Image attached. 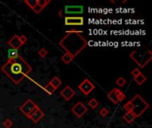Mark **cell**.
<instances>
[{
  "mask_svg": "<svg viewBox=\"0 0 152 128\" xmlns=\"http://www.w3.org/2000/svg\"><path fill=\"white\" fill-rule=\"evenodd\" d=\"M38 108L37 104L35 103L33 101L31 100H27L24 103L22 104V105L20 107V111L29 118V117L30 116V114Z\"/></svg>",
  "mask_w": 152,
  "mask_h": 128,
  "instance_id": "5",
  "label": "cell"
},
{
  "mask_svg": "<svg viewBox=\"0 0 152 128\" xmlns=\"http://www.w3.org/2000/svg\"><path fill=\"white\" fill-rule=\"evenodd\" d=\"M107 97H108V99H109L110 101H111L114 104H118V103H119L118 99V97H116V94H115L114 89H112L110 92H108Z\"/></svg>",
  "mask_w": 152,
  "mask_h": 128,
  "instance_id": "16",
  "label": "cell"
},
{
  "mask_svg": "<svg viewBox=\"0 0 152 128\" xmlns=\"http://www.w3.org/2000/svg\"><path fill=\"white\" fill-rule=\"evenodd\" d=\"M116 84L118 85V86L122 87V86H124L126 84V80H125V77H119L118 79L116 80Z\"/></svg>",
  "mask_w": 152,
  "mask_h": 128,
  "instance_id": "23",
  "label": "cell"
},
{
  "mask_svg": "<svg viewBox=\"0 0 152 128\" xmlns=\"http://www.w3.org/2000/svg\"><path fill=\"white\" fill-rule=\"evenodd\" d=\"M13 125H14V123H13V121H12L10 118H6V119H5V121L3 122V125H4L5 128H11L12 126H13Z\"/></svg>",
  "mask_w": 152,
  "mask_h": 128,
  "instance_id": "24",
  "label": "cell"
},
{
  "mask_svg": "<svg viewBox=\"0 0 152 128\" xmlns=\"http://www.w3.org/2000/svg\"><path fill=\"white\" fill-rule=\"evenodd\" d=\"M58 15H59V17H62V11H60L59 13H58Z\"/></svg>",
  "mask_w": 152,
  "mask_h": 128,
  "instance_id": "31",
  "label": "cell"
},
{
  "mask_svg": "<svg viewBox=\"0 0 152 128\" xmlns=\"http://www.w3.org/2000/svg\"><path fill=\"white\" fill-rule=\"evenodd\" d=\"M1 71L17 85L32 71V67L22 57L19 56L16 59L7 61L1 67Z\"/></svg>",
  "mask_w": 152,
  "mask_h": 128,
  "instance_id": "1",
  "label": "cell"
},
{
  "mask_svg": "<svg viewBox=\"0 0 152 128\" xmlns=\"http://www.w3.org/2000/svg\"><path fill=\"white\" fill-rule=\"evenodd\" d=\"M7 54H8V61L10 60H14L16 59L17 57H19V52L17 49H14V48H10L7 51Z\"/></svg>",
  "mask_w": 152,
  "mask_h": 128,
  "instance_id": "13",
  "label": "cell"
},
{
  "mask_svg": "<svg viewBox=\"0 0 152 128\" xmlns=\"http://www.w3.org/2000/svg\"><path fill=\"white\" fill-rule=\"evenodd\" d=\"M44 89L46 91V92H47V94H50V95H52L53 94V92H55V88L50 84V83H47V84H46V86L44 87Z\"/></svg>",
  "mask_w": 152,
  "mask_h": 128,
  "instance_id": "21",
  "label": "cell"
},
{
  "mask_svg": "<svg viewBox=\"0 0 152 128\" xmlns=\"http://www.w3.org/2000/svg\"><path fill=\"white\" fill-rule=\"evenodd\" d=\"M85 20L82 16H66L64 19L65 25L68 26H82Z\"/></svg>",
  "mask_w": 152,
  "mask_h": 128,
  "instance_id": "6",
  "label": "cell"
},
{
  "mask_svg": "<svg viewBox=\"0 0 152 128\" xmlns=\"http://www.w3.org/2000/svg\"><path fill=\"white\" fill-rule=\"evenodd\" d=\"M114 91H115V94H116V97H118L119 102L125 100V94L123 92V91H121L120 89H118V88H114Z\"/></svg>",
  "mask_w": 152,
  "mask_h": 128,
  "instance_id": "18",
  "label": "cell"
},
{
  "mask_svg": "<svg viewBox=\"0 0 152 128\" xmlns=\"http://www.w3.org/2000/svg\"><path fill=\"white\" fill-rule=\"evenodd\" d=\"M108 114H109V110L107 108H102L100 110V115H101V117H102V118L107 117Z\"/></svg>",
  "mask_w": 152,
  "mask_h": 128,
  "instance_id": "27",
  "label": "cell"
},
{
  "mask_svg": "<svg viewBox=\"0 0 152 128\" xmlns=\"http://www.w3.org/2000/svg\"><path fill=\"white\" fill-rule=\"evenodd\" d=\"M134 81H135V83L138 85V86H142L144 82H146V80H147V77L141 72L138 76H136L134 78Z\"/></svg>",
  "mask_w": 152,
  "mask_h": 128,
  "instance_id": "14",
  "label": "cell"
},
{
  "mask_svg": "<svg viewBox=\"0 0 152 128\" xmlns=\"http://www.w3.org/2000/svg\"><path fill=\"white\" fill-rule=\"evenodd\" d=\"M32 10L34 11V13H36V14H40L41 12L43 11V8H42V7H41V6L38 5V4L36 6H35V7L32 9Z\"/></svg>",
  "mask_w": 152,
  "mask_h": 128,
  "instance_id": "28",
  "label": "cell"
},
{
  "mask_svg": "<svg viewBox=\"0 0 152 128\" xmlns=\"http://www.w3.org/2000/svg\"><path fill=\"white\" fill-rule=\"evenodd\" d=\"M87 108L86 107V105L81 101L77 102L75 105L71 108V112L76 116L77 118H81L87 112Z\"/></svg>",
  "mask_w": 152,
  "mask_h": 128,
  "instance_id": "7",
  "label": "cell"
},
{
  "mask_svg": "<svg viewBox=\"0 0 152 128\" xmlns=\"http://www.w3.org/2000/svg\"><path fill=\"white\" fill-rule=\"evenodd\" d=\"M65 14L67 16H71L73 14H82L84 12L83 5H66L64 8Z\"/></svg>",
  "mask_w": 152,
  "mask_h": 128,
  "instance_id": "9",
  "label": "cell"
},
{
  "mask_svg": "<svg viewBox=\"0 0 152 128\" xmlns=\"http://www.w3.org/2000/svg\"><path fill=\"white\" fill-rule=\"evenodd\" d=\"M44 117H45L44 112L38 107L36 110H35L30 114V116L29 117V118L31 119V121H33V123L37 124V123H38Z\"/></svg>",
  "mask_w": 152,
  "mask_h": 128,
  "instance_id": "11",
  "label": "cell"
},
{
  "mask_svg": "<svg viewBox=\"0 0 152 128\" xmlns=\"http://www.w3.org/2000/svg\"><path fill=\"white\" fill-rule=\"evenodd\" d=\"M24 3L30 8L33 9L35 6H36L38 4V0H25Z\"/></svg>",
  "mask_w": 152,
  "mask_h": 128,
  "instance_id": "22",
  "label": "cell"
},
{
  "mask_svg": "<svg viewBox=\"0 0 152 128\" xmlns=\"http://www.w3.org/2000/svg\"><path fill=\"white\" fill-rule=\"evenodd\" d=\"M7 44L11 46L12 48L14 49H19L21 46L22 45L21 43L20 42V39H19V36H17V35H14V36L10 40H8Z\"/></svg>",
  "mask_w": 152,
  "mask_h": 128,
  "instance_id": "12",
  "label": "cell"
},
{
  "mask_svg": "<svg viewBox=\"0 0 152 128\" xmlns=\"http://www.w3.org/2000/svg\"><path fill=\"white\" fill-rule=\"evenodd\" d=\"M140 73H141V71H140L138 68H134L133 71H132V72H131V74H132V76H133L134 77H135L136 76H138Z\"/></svg>",
  "mask_w": 152,
  "mask_h": 128,
  "instance_id": "30",
  "label": "cell"
},
{
  "mask_svg": "<svg viewBox=\"0 0 152 128\" xmlns=\"http://www.w3.org/2000/svg\"><path fill=\"white\" fill-rule=\"evenodd\" d=\"M19 39H20V42L21 43V44H26V42L28 41V38L26 36H24V35H21V36H19Z\"/></svg>",
  "mask_w": 152,
  "mask_h": 128,
  "instance_id": "29",
  "label": "cell"
},
{
  "mask_svg": "<svg viewBox=\"0 0 152 128\" xmlns=\"http://www.w3.org/2000/svg\"><path fill=\"white\" fill-rule=\"evenodd\" d=\"M123 118L124 120L128 123V124H132L134 120H135V117H134V115L131 112H126L124 116H123Z\"/></svg>",
  "mask_w": 152,
  "mask_h": 128,
  "instance_id": "15",
  "label": "cell"
},
{
  "mask_svg": "<svg viewBox=\"0 0 152 128\" xmlns=\"http://www.w3.org/2000/svg\"><path fill=\"white\" fill-rule=\"evenodd\" d=\"M76 95V92L75 90H73L69 86H65L62 91H61V96L65 100V101H69L71 100L72 97H74Z\"/></svg>",
  "mask_w": 152,
  "mask_h": 128,
  "instance_id": "10",
  "label": "cell"
},
{
  "mask_svg": "<svg viewBox=\"0 0 152 128\" xmlns=\"http://www.w3.org/2000/svg\"><path fill=\"white\" fill-rule=\"evenodd\" d=\"M74 58L68 53H64L62 56V61L65 63V64H69L72 61H73Z\"/></svg>",
  "mask_w": 152,
  "mask_h": 128,
  "instance_id": "19",
  "label": "cell"
},
{
  "mask_svg": "<svg viewBox=\"0 0 152 128\" xmlns=\"http://www.w3.org/2000/svg\"><path fill=\"white\" fill-rule=\"evenodd\" d=\"M51 3L50 0H38V5L44 9L45 7L47 6Z\"/></svg>",
  "mask_w": 152,
  "mask_h": 128,
  "instance_id": "25",
  "label": "cell"
},
{
  "mask_svg": "<svg viewBox=\"0 0 152 128\" xmlns=\"http://www.w3.org/2000/svg\"><path fill=\"white\" fill-rule=\"evenodd\" d=\"M88 106L92 109V110H95L98 106H99V101L94 99V98H92L88 102Z\"/></svg>",
  "mask_w": 152,
  "mask_h": 128,
  "instance_id": "20",
  "label": "cell"
},
{
  "mask_svg": "<svg viewBox=\"0 0 152 128\" xmlns=\"http://www.w3.org/2000/svg\"><path fill=\"white\" fill-rule=\"evenodd\" d=\"M82 32V30L66 31V35L59 41V45L65 51V53L75 58L86 47L88 42L81 35Z\"/></svg>",
  "mask_w": 152,
  "mask_h": 128,
  "instance_id": "2",
  "label": "cell"
},
{
  "mask_svg": "<svg viewBox=\"0 0 152 128\" xmlns=\"http://www.w3.org/2000/svg\"><path fill=\"white\" fill-rule=\"evenodd\" d=\"M95 88V86L93 85L91 81L87 78L84 79L81 82V84L78 86V89L81 91V92H83L85 95H88L91 94V92Z\"/></svg>",
  "mask_w": 152,
  "mask_h": 128,
  "instance_id": "8",
  "label": "cell"
},
{
  "mask_svg": "<svg viewBox=\"0 0 152 128\" xmlns=\"http://www.w3.org/2000/svg\"><path fill=\"white\" fill-rule=\"evenodd\" d=\"M47 54H48V52H47V50H46L45 48H41V49L38 51V55H39L41 58L46 57V56H47Z\"/></svg>",
  "mask_w": 152,
  "mask_h": 128,
  "instance_id": "26",
  "label": "cell"
},
{
  "mask_svg": "<svg viewBox=\"0 0 152 128\" xmlns=\"http://www.w3.org/2000/svg\"><path fill=\"white\" fill-rule=\"evenodd\" d=\"M130 58L141 68H144L152 60V53L145 48H139L130 53Z\"/></svg>",
  "mask_w": 152,
  "mask_h": 128,
  "instance_id": "4",
  "label": "cell"
},
{
  "mask_svg": "<svg viewBox=\"0 0 152 128\" xmlns=\"http://www.w3.org/2000/svg\"><path fill=\"white\" fill-rule=\"evenodd\" d=\"M149 107L148 102L140 94H136L131 101L125 104L124 110L126 112L133 113L135 118H139L149 109Z\"/></svg>",
  "mask_w": 152,
  "mask_h": 128,
  "instance_id": "3",
  "label": "cell"
},
{
  "mask_svg": "<svg viewBox=\"0 0 152 128\" xmlns=\"http://www.w3.org/2000/svg\"><path fill=\"white\" fill-rule=\"evenodd\" d=\"M55 89H57L59 86H61V85H62V80L58 77L57 76H55V77H53L51 80H50V82H49Z\"/></svg>",
  "mask_w": 152,
  "mask_h": 128,
  "instance_id": "17",
  "label": "cell"
}]
</instances>
